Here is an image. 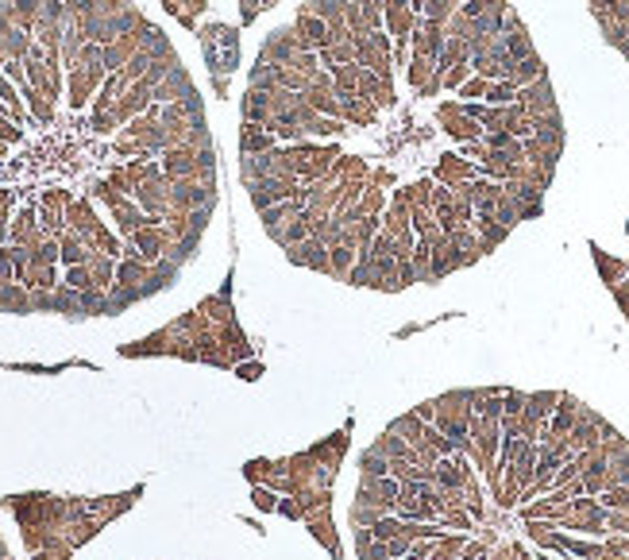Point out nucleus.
<instances>
[{
  "label": "nucleus",
  "mask_w": 629,
  "mask_h": 560,
  "mask_svg": "<svg viewBox=\"0 0 629 560\" xmlns=\"http://www.w3.org/2000/svg\"><path fill=\"white\" fill-rule=\"evenodd\" d=\"M575 425V402L571 398H564V406H560V413L552 417V429H556V437H564V433Z\"/></svg>",
  "instance_id": "nucleus-1"
},
{
  "label": "nucleus",
  "mask_w": 629,
  "mask_h": 560,
  "mask_svg": "<svg viewBox=\"0 0 629 560\" xmlns=\"http://www.w3.org/2000/svg\"><path fill=\"white\" fill-rule=\"evenodd\" d=\"M510 97H513V78H510V81H502V85H494V89H491V101H498V105H506Z\"/></svg>",
  "instance_id": "nucleus-2"
},
{
  "label": "nucleus",
  "mask_w": 629,
  "mask_h": 560,
  "mask_svg": "<svg viewBox=\"0 0 629 560\" xmlns=\"http://www.w3.org/2000/svg\"><path fill=\"white\" fill-rule=\"evenodd\" d=\"M482 89H487V85H482V81H471V85H467V97H479Z\"/></svg>",
  "instance_id": "nucleus-3"
}]
</instances>
